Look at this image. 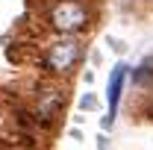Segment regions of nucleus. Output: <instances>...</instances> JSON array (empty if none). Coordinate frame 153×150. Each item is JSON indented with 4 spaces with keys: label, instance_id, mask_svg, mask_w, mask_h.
I'll use <instances>...</instances> for the list:
<instances>
[{
    "label": "nucleus",
    "instance_id": "obj_1",
    "mask_svg": "<svg viewBox=\"0 0 153 150\" xmlns=\"http://www.w3.org/2000/svg\"><path fill=\"white\" fill-rule=\"evenodd\" d=\"M47 24L62 36H76L88 27V9L82 0H56L47 12Z\"/></svg>",
    "mask_w": 153,
    "mask_h": 150
},
{
    "label": "nucleus",
    "instance_id": "obj_2",
    "mask_svg": "<svg viewBox=\"0 0 153 150\" xmlns=\"http://www.w3.org/2000/svg\"><path fill=\"white\" fill-rule=\"evenodd\" d=\"M82 56V47L76 44L74 38H59L53 44H47L44 50V68L50 74H68Z\"/></svg>",
    "mask_w": 153,
    "mask_h": 150
},
{
    "label": "nucleus",
    "instance_id": "obj_3",
    "mask_svg": "<svg viewBox=\"0 0 153 150\" xmlns=\"http://www.w3.org/2000/svg\"><path fill=\"white\" fill-rule=\"evenodd\" d=\"M124 79H127V65L118 62L109 74V88H106V97H109V118H103V127H112L115 112H118V100H121V88H124Z\"/></svg>",
    "mask_w": 153,
    "mask_h": 150
},
{
    "label": "nucleus",
    "instance_id": "obj_4",
    "mask_svg": "<svg viewBox=\"0 0 153 150\" xmlns=\"http://www.w3.org/2000/svg\"><path fill=\"white\" fill-rule=\"evenodd\" d=\"M79 106H82V109H94V106H97V100L91 97V94H85V97L79 100Z\"/></svg>",
    "mask_w": 153,
    "mask_h": 150
}]
</instances>
